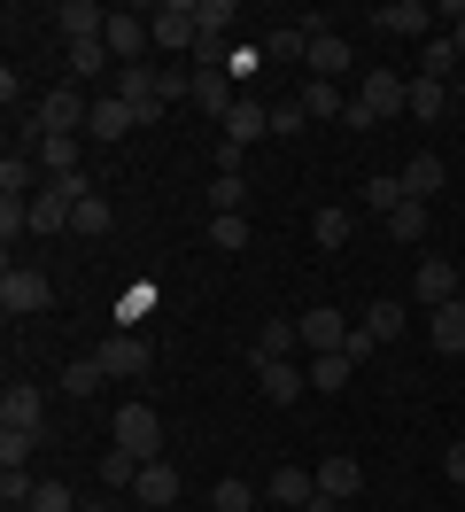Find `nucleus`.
<instances>
[{"label": "nucleus", "instance_id": "423d86ee", "mask_svg": "<svg viewBox=\"0 0 465 512\" xmlns=\"http://www.w3.org/2000/svg\"><path fill=\"white\" fill-rule=\"evenodd\" d=\"M93 357L109 365V381H140V373L155 365V342H148V334H109Z\"/></svg>", "mask_w": 465, "mask_h": 512}, {"label": "nucleus", "instance_id": "5fc2aeb1", "mask_svg": "<svg viewBox=\"0 0 465 512\" xmlns=\"http://www.w3.org/2000/svg\"><path fill=\"white\" fill-rule=\"evenodd\" d=\"M303 512H334V497H326V489H318V497H310V505Z\"/></svg>", "mask_w": 465, "mask_h": 512}, {"label": "nucleus", "instance_id": "72a5a7b5", "mask_svg": "<svg viewBox=\"0 0 465 512\" xmlns=\"http://www.w3.org/2000/svg\"><path fill=\"white\" fill-rule=\"evenodd\" d=\"M140 466H148L140 450H101V481H109V489H132V481H140Z\"/></svg>", "mask_w": 465, "mask_h": 512}, {"label": "nucleus", "instance_id": "09e8293b", "mask_svg": "<svg viewBox=\"0 0 465 512\" xmlns=\"http://www.w3.org/2000/svg\"><path fill=\"white\" fill-rule=\"evenodd\" d=\"M372 350H380V334H372V326H349V342H341V357H349V365H365Z\"/></svg>", "mask_w": 465, "mask_h": 512}, {"label": "nucleus", "instance_id": "8fccbe9b", "mask_svg": "<svg viewBox=\"0 0 465 512\" xmlns=\"http://www.w3.org/2000/svg\"><path fill=\"white\" fill-rule=\"evenodd\" d=\"M148 311H155V288H148V280H140V288H132V295H124V303H117V319L132 326V319H148Z\"/></svg>", "mask_w": 465, "mask_h": 512}, {"label": "nucleus", "instance_id": "4468645a", "mask_svg": "<svg viewBox=\"0 0 465 512\" xmlns=\"http://www.w3.org/2000/svg\"><path fill=\"white\" fill-rule=\"evenodd\" d=\"M0 427H31V435H39V427H47V396H39V388H0Z\"/></svg>", "mask_w": 465, "mask_h": 512}, {"label": "nucleus", "instance_id": "4d7b16f0", "mask_svg": "<svg viewBox=\"0 0 465 512\" xmlns=\"http://www.w3.org/2000/svg\"><path fill=\"white\" fill-rule=\"evenodd\" d=\"M458 101H465V78H458Z\"/></svg>", "mask_w": 465, "mask_h": 512}, {"label": "nucleus", "instance_id": "20e7f679", "mask_svg": "<svg viewBox=\"0 0 465 512\" xmlns=\"http://www.w3.org/2000/svg\"><path fill=\"white\" fill-rule=\"evenodd\" d=\"M117 101H124V109H132V117H140V125H155V117L171 109V101H163V78H155L148 63L117 70Z\"/></svg>", "mask_w": 465, "mask_h": 512}, {"label": "nucleus", "instance_id": "7ed1b4c3", "mask_svg": "<svg viewBox=\"0 0 465 512\" xmlns=\"http://www.w3.org/2000/svg\"><path fill=\"white\" fill-rule=\"evenodd\" d=\"M403 101H411V78H396V70H365V78H357V109H365L372 125H380V117H403Z\"/></svg>", "mask_w": 465, "mask_h": 512}, {"label": "nucleus", "instance_id": "a211bd4d", "mask_svg": "<svg viewBox=\"0 0 465 512\" xmlns=\"http://www.w3.org/2000/svg\"><path fill=\"white\" fill-rule=\"evenodd\" d=\"M434 16H442V8H427V0H388V8L372 16V24H380V32H396V39H419Z\"/></svg>", "mask_w": 465, "mask_h": 512}, {"label": "nucleus", "instance_id": "f704fd0d", "mask_svg": "<svg viewBox=\"0 0 465 512\" xmlns=\"http://www.w3.org/2000/svg\"><path fill=\"white\" fill-rule=\"evenodd\" d=\"M202 202H210L217 218H233V210H241V202H248V187H241V171H217V179H210V194H202Z\"/></svg>", "mask_w": 465, "mask_h": 512}, {"label": "nucleus", "instance_id": "c85d7f7f", "mask_svg": "<svg viewBox=\"0 0 465 512\" xmlns=\"http://www.w3.org/2000/svg\"><path fill=\"white\" fill-rule=\"evenodd\" d=\"M310 109V117H326V125H334V117H349V94H341V86H326V78H303V94H295Z\"/></svg>", "mask_w": 465, "mask_h": 512}, {"label": "nucleus", "instance_id": "58836bf2", "mask_svg": "<svg viewBox=\"0 0 465 512\" xmlns=\"http://www.w3.org/2000/svg\"><path fill=\"white\" fill-rule=\"evenodd\" d=\"M458 63H465V55L450 47V39H427V47H419V78H450Z\"/></svg>", "mask_w": 465, "mask_h": 512}, {"label": "nucleus", "instance_id": "9d476101", "mask_svg": "<svg viewBox=\"0 0 465 512\" xmlns=\"http://www.w3.org/2000/svg\"><path fill=\"white\" fill-rule=\"evenodd\" d=\"M132 497H140L148 512H171V505H179V466H171V458H148L140 481H132Z\"/></svg>", "mask_w": 465, "mask_h": 512}, {"label": "nucleus", "instance_id": "c756f323", "mask_svg": "<svg viewBox=\"0 0 465 512\" xmlns=\"http://www.w3.org/2000/svg\"><path fill=\"white\" fill-rule=\"evenodd\" d=\"M70 225H78V233H86V241H101V233H109V225H117V218H109V202H101V194H78V202H70Z\"/></svg>", "mask_w": 465, "mask_h": 512}, {"label": "nucleus", "instance_id": "0eeeda50", "mask_svg": "<svg viewBox=\"0 0 465 512\" xmlns=\"http://www.w3.org/2000/svg\"><path fill=\"white\" fill-rule=\"evenodd\" d=\"M349 70H357V47H349L341 32H326V24H318V32H310V63H303V78H326V86H334V78H349Z\"/></svg>", "mask_w": 465, "mask_h": 512}, {"label": "nucleus", "instance_id": "1a4fd4ad", "mask_svg": "<svg viewBox=\"0 0 465 512\" xmlns=\"http://www.w3.org/2000/svg\"><path fill=\"white\" fill-rule=\"evenodd\" d=\"M24 140H31V156L47 163V179H78V132H39L31 125Z\"/></svg>", "mask_w": 465, "mask_h": 512}, {"label": "nucleus", "instance_id": "c9c22d12", "mask_svg": "<svg viewBox=\"0 0 465 512\" xmlns=\"http://www.w3.org/2000/svg\"><path fill=\"white\" fill-rule=\"evenodd\" d=\"M310 241H318V249H341V241H349V210H341V202H326V210L310 218Z\"/></svg>", "mask_w": 465, "mask_h": 512}, {"label": "nucleus", "instance_id": "aec40b11", "mask_svg": "<svg viewBox=\"0 0 465 512\" xmlns=\"http://www.w3.org/2000/svg\"><path fill=\"white\" fill-rule=\"evenodd\" d=\"M396 179H403V194H411V202H434V194L450 187V171H442V156H411V163L396 171Z\"/></svg>", "mask_w": 465, "mask_h": 512}, {"label": "nucleus", "instance_id": "c03bdc74", "mask_svg": "<svg viewBox=\"0 0 465 512\" xmlns=\"http://www.w3.org/2000/svg\"><path fill=\"white\" fill-rule=\"evenodd\" d=\"M31 450H39V435H31V427H0V466H24Z\"/></svg>", "mask_w": 465, "mask_h": 512}, {"label": "nucleus", "instance_id": "2f4dec72", "mask_svg": "<svg viewBox=\"0 0 465 512\" xmlns=\"http://www.w3.org/2000/svg\"><path fill=\"white\" fill-rule=\"evenodd\" d=\"M109 63H117V55H109V39H78V47H70V78H101Z\"/></svg>", "mask_w": 465, "mask_h": 512}, {"label": "nucleus", "instance_id": "864d4df0", "mask_svg": "<svg viewBox=\"0 0 465 512\" xmlns=\"http://www.w3.org/2000/svg\"><path fill=\"white\" fill-rule=\"evenodd\" d=\"M442 474H450V481H465V443H450V450H442Z\"/></svg>", "mask_w": 465, "mask_h": 512}, {"label": "nucleus", "instance_id": "473e14b6", "mask_svg": "<svg viewBox=\"0 0 465 512\" xmlns=\"http://www.w3.org/2000/svg\"><path fill=\"white\" fill-rule=\"evenodd\" d=\"M101 381H109V365H101V357H70V365H62V388H70V396H93Z\"/></svg>", "mask_w": 465, "mask_h": 512}, {"label": "nucleus", "instance_id": "f257e3e1", "mask_svg": "<svg viewBox=\"0 0 465 512\" xmlns=\"http://www.w3.org/2000/svg\"><path fill=\"white\" fill-rule=\"evenodd\" d=\"M47 303H55V280H47L39 264H8V272H0V311H8V319H31V311H47Z\"/></svg>", "mask_w": 465, "mask_h": 512}, {"label": "nucleus", "instance_id": "e433bc0d", "mask_svg": "<svg viewBox=\"0 0 465 512\" xmlns=\"http://www.w3.org/2000/svg\"><path fill=\"white\" fill-rule=\"evenodd\" d=\"M31 497H39V481H31L24 466H0V505H8V512H31Z\"/></svg>", "mask_w": 465, "mask_h": 512}, {"label": "nucleus", "instance_id": "6ab92c4d", "mask_svg": "<svg viewBox=\"0 0 465 512\" xmlns=\"http://www.w3.org/2000/svg\"><path fill=\"white\" fill-rule=\"evenodd\" d=\"M264 132H272V109H264L256 94H241V101H233V117H225V140H241V148H256Z\"/></svg>", "mask_w": 465, "mask_h": 512}, {"label": "nucleus", "instance_id": "ddd939ff", "mask_svg": "<svg viewBox=\"0 0 465 512\" xmlns=\"http://www.w3.org/2000/svg\"><path fill=\"white\" fill-rule=\"evenodd\" d=\"M101 39H109V55H117L124 70L140 63V47H155V32H148V16H117V8H109V32H101Z\"/></svg>", "mask_w": 465, "mask_h": 512}, {"label": "nucleus", "instance_id": "a878e982", "mask_svg": "<svg viewBox=\"0 0 465 512\" xmlns=\"http://www.w3.org/2000/svg\"><path fill=\"white\" fill-rule=\"evenodd\" d=\"M132 125H140V117H132V109H124L117 94H109V101H93V117H86V132H93V140H124Z\"/></svg>", "mask_w": 465, "mask_h": 512}, {"label": "nucleus", "instance_id": "ea45409f", "mask_svg": "<svg viewBox=\"0 0 465 512\" xmlns=\"http://www.w3.org/2000/svg\"><path fill=\"white\" fill-rule=\"evenodd\" d=\"M357 326H372L380 342H396V334H403V303H396V295H380V303H372V311H365Z\"/></svg>", "mask_w": 465, "mask_h": 512}, {"label": "nucleus", "instance_id": "2eb2a0df", "mask_svg": "<svg viewBox=\"0 0 465 512\" xmlns=\"http://www.w3.org/2000/svg\"><path fill=\"white\" fill-rule=\"evenodd\" d=\"M256 381H264V396H272V404H295V396L310 388V373L295 365V357H264V365H256Z\"/></svg>", "mask_w": 465, "mask_h": 512}, {"label": "nucleus", "instance_id": "603ef678", "mask_svg": "<svg viewBox=\"0 0 465 512\" xmlns=\"http://www.w3.org/2000/svg\"><path fill=\"white\" fill-rule=\"evenodd\" d=\"M233 16H241V8H233V0H202V32H225V24H233Z\"/></svg>", "mask_w": 465, "mask_h": 512}, {"label": "nucleus", "instance_id": "4c0bfd02", "mask_svg": "<svg viewBox=\"0 0 465 512\" xmlns=\"http://www.w3.org/2000/svg\"><path fill=\"white\" fill-rule=\"evenodd\" d=\"M210 512H256V489H248L241 474H225V481L210 489Z\"/></svg>", "mask_w": 465, "mask_h": 512}, {"label": "nucleus", "instance_id": "6e6d98bb", "mask_svg": "<svg viewBox=\"0 0 465 512\" xmlns=\"http://www.w3.org/2000/svg\"><path fill=\"white\" fill-rule=\"evenodd\" d=\"M78 512H117V505H109V497H93V505H78Z\"/></svg>", "mask_w": 465, "mask_h": 512}, {"label": "nucleus", "instance_id": "dca6fc26", "mask_svg": "<svg viewBox=\"0 0 465 512\" xmlns=\"http://www.w3.org/2000/svg\"><path fill=\"white\" fill-rule=\"evenodd\" d=\"M39 171H47V163L31 156V148H8V156H0V194L31 202V194H39Z\"/></svg>", "mask_w": 465, "mask_h": 512}, {"label": "nucleus", "instance_id": "4be33fe9", "mask_svg": "<svg viewBox=\"0 0 465 512\" xmlns=\"http://www.w3.org/2000/svg\"><path fill=\"white\" fill-rule=\"evenodd\" d=\"M55 16H62V39H70V47L109 32V8H101V0H70V8H55Z\"/></svg>", "mask_w": 465, "mask_h": 512}, {"label": "nucleus", "instance_id": "f8f14e48", "mask_svg": "<svg viewBox=\"0 0 465 512\" xmlns=\"http://www.w3.org/2000/svg\"><path fill=\"white\" fill-rule=\"evenodd\" d=\"M310 474H318V489H326L334 505H341V497H357V489H365V466H357L349 450H326V458H318Z\"/></svg>", "mask_w": 465, "mask_h": 512}, {"label": "nucleus", "instance_id": "a19ab883", "mask_svg": "<svg viewBox=\"0 0 465 512\" xmlns=\"http://www.w3.org/2000/svg\"><path fill=\"white\" fill-rule=\"evenodd\" d=\"M365 202L380 210V218H388V210H396V202H411V194H403V179H396V171H380V179H365Z\"/></svg>", "mask_w": 465, "mask_h": 512}, {"label": "nucleus", "instance_id": "79ce46f5", "mask_svg": "<svg viewBox=\"0 0 465 512\" xmlns=\"http://www.w3.org/2000/svg\"><path fill=\"white\" fill-rule=\"evenodd\" d=\"M349 373H357V365H349V357H341V350L310 357V388H341V381H349Z\"/></svg>", "mask_w": 465, "mask_h": 512}, {"label": "nucleus", "instance_id": "5701e85b", "mask_svg": "<svg viewBox=\"0 0 465 512\" xmlns=\"http://www.w3.org/2000/svg\"><path fill=\"white\" fill-rule=\"evenodd\" d=\"M233 86H225V70H194V109H202V117H217V125H225V117H233Z\"/></svg>", "mask_w": 465, "mask_h": 512}, {"label": "nucleus", "instance_id": "9b49d317", "mask_svg": "<svg viewBox=\"0 0 465 512\" xmlns=\"http://www.w3.org/2000/svg\"><path fill=\"white\" fill-rule=\"evenodd\" d=\"M295 326H303V350H310V357H326V350H341V342H349V319H341L334 303H318V311H303Z\"/></svg>", "mask_w": 465, "mask_h": 512}, {"label": "nucleus", "instance_id": "cd10ccee", "mask_svg": "<svg viewBox=\"0 0 465 512\" xmlns=\"http://www.w3.org/2000/svg\"><path fill=\"white\" fill-rule=\"evenodd\" d=\"M264 55H272V63H310V24H279V32H264Z\"/></svg>", "mask_w": 465, "mask_h": 512}, {"label": "nucleus", "instance_id": "b1692460", "mask_svg": "<svg viewBox=\"0 0 465 512\" xmlns=\"http://www.w3.org/2000/svg\"><path fill=\"white\" fill-rule=\"evenodd\" d=\"M411 288H419V303H427V311H442V303H458L465 272H450V264H419V280H411Z\"/></svg>", "mask_w": 465, "mask_h": 512}, {"label": "nucleus", "instance_id": "412c9836", "mask_svg": "<svg viewBox=\"0 0 465 512\" xmlns=\"http://www.w3.org/2000/svg\"><path fill=\"white\" fill-rule=\"evenodd\" d=\"M427 342L442 357H465V303H442V311H427Z\"/></svg>", "mask_w": 465, "mask_h": 512}, {"label": "nucleus", "instance_id": "7c9ffc66", "mask_svg": "<svg viewBox=\"0 0 465 512\" xmlns=\"http://www.w3.org/2000/svg\"><path fill=\"white\" fill-rule=\"evenodd\" d=\"M380 225H388V241H427V202H396Z\"/></svg>", "mask_w": 465, "mask_h": 512}, {"label": "nucleus", "instance_id": "37998d69", "mask_svg": "<svg viewBox=\"0 0 465 512\" xmlns=\"http://www.w3.org/2000/svg\"><path fill=\"white\" fill-rule=\"evenodd\" d=\"M16 233H31V202H16V194H0V241L16 249Z\"/></svg>", "mask_w": 465, "mask_h": 512}, {"label": "nucleus", "instance_id": "13d9d810", "mask_svg": "<svg viewBox=\"0 0 465 512\" xmlns=\"http://www.w3.org/2000/svg\"><path fill=\"white\" fill-rule=\"evenodd\" d=\"M458 303H465V288H458Z\"/></svg>", "mask_w": 465, "mask_h": 512}, {"label": "nucleus", "instance_id": "6e6552de", "mask_svg": "<svg viewBox=\"0 0 465 512\" xmlns=\"http://www.w3.org/2000/svg\"><path fill=\"white\" fill-rule=\"evenodd\" d=\"M93 117V101L78 94V86H55V94H39V109H31V125L39 132H78Z\"/></svg>", "mask_w": 465, "mask_h": 512}, {"label": "nucleus", "instance_id": "39448f33", "mask_svg": "<svg viewBox=\"0 0 465 512\" xmlns=\"http://www.w3.org/2000/svg\"><path fill=\"white\" fill-rule=\"evenodd\" d=\"M109 435H117V450H140V458H155V450H163V419H155L148 404H117Z\"/></svg>", "mask_w": 465, "mask_h": 512}, {"label": "nucleus", "instance_id": "393cba45", "mask_svg": "<svg viewBox=\"0 0 465 512\" xmlns=\"http://www.w3.org/2000/svg\"><path fill=\"white\" fill-rule=\"evenodd\" d=\"M450 109V86L442 78H411V101H403V117H419V125H434Z\"/></svg>", "mask_w": 465, "mask_h": 512}, {"label": "nucleus", "instance_id": "a18cd8bd", "mask_svg": "<svg viewBox=\"0 0 465 512\" xmlns=\"http://www.w3.org/2000/svg\"><path fill=\"white\" fill-rule=\"evenodd\" d=\"M303 125H310V109H303V101H272V140H295Z\"/></svg>", "mask_w": 465, "mask_h": 512}, {"label": "nucleus", "instance_id": "de8ad7c7", "mask_svg": "<svg viewBox=\"0 0 465 512\" xmlns=\"http://www.w3.org/2000/svg\"><path fill=\"white\" fill-rule=\"evenodd\" d=\"M194 70H225V32H202V39H194Z\"/></svg>", "mask_w": 465, "mask_h": 512}, {"label": "nucleus", "instance_id": "f3484780", "mask_svg": "<svg viewBox=\"0 0 465 512\" xmlns=\"http://www.w3.org/2000/svg\"><path fill=\"white\" fill-rule=\"evenodd\" d=\"M264 497H272V505H287V512H303L310 497H318V474H310V466H279V474L264 481Z\"/></svg>", "mask_w": 465, "mask_h": 512}, {"label": "nucleus", "instance_id": "bb28decb", "mask_svg": "<svg viewBox=\"0 0 465 512\" xmlns=\"http://www.w3.org/2000/svg\"><path fill=\"white\" fill-rule=\"evenodd\" d=\"M303 350V326L295 319H264V334H256V365H264V357H295Z\"/></svg>", "mask_w": 465, "mask_h": 512}, {"label": "nucleus", "instance_id": "49530a36", "mask_svg": "<svg viewBox=\"0 0 465 512\" xmlns=\"http://www.w3.org/2000/svg\"><path fill=\"white\" fill-rule=\"evenodd\" d=\"M210 249H248V218L233 210V218H210Z\"/></svg>", "mask_w": 465, "mask_h": 512}, {"label": "nucleus", "instance_id": "f03ea898", "mask_svg": "<svg viewBox=\"0 0 465 512\" xmlns=\"http://www.w3.org/2000/svg\"><path fill=\"white\" fill-rule=\"evenodd\" d=\"M148 32H155V47H186V55H194V39H202V0H163V8H148Z\"/></svg>", "mask_w": 465, "mask_h": 512}, {"label": "nucleus", "instance_id": "3c124183", "mask_svg": "<svg viewBox=\"0 0 465 512\" xmlns=\"http://www.w3.org/2000/svg\"><path fill=\"white\" fill-rule=\"evenodd\" d=\"M31 512H78V505H70V489H62V481H39V497H31Z\"/></svg>", "mask_w": 465, "mask_h": 512}]
</instances>
